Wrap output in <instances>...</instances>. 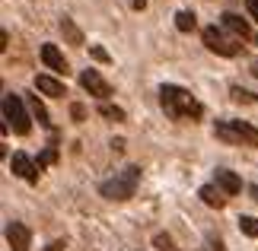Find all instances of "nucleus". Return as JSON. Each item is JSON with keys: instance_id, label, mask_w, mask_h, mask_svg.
<instances>
[{"instance_id": "f257e3e1", "label": "nucleus", "mask_w": 258, "mask_h": 251, "mask_svg": "<svg viewBox=\"0 0 258 251\" xmlns=\"http://www.w3.org/2000/svg\"><path fill=\"white\" fill-rule=\"evenodd\" d=\"M160 105L172 121H195V118H201V112H204L201 102H198L188 89L175 86V83H163L160 86Z\"/></svg>"}, {"instance_id": "f03ea898", "label": "nucleus", "mask_w": 258, "mask_h": 251, "mask_svg": "<svg viewBox=\"0 0 258 251\" xmlns=\"http://www.w3.org/2000/svg\"><path fill=\"white\" fill-rule=\"evenodd\" d=\"M137 182H141V169L124 165L121 172H115L108 182L99 185V194H102L105 200H131L134 191H137Z\"/></svg>"}, {"instance_id": "7ed1b4c3", "label": "nucleus", "mask_w": 258, "mask_h": 251, "mask_svg": "<svg viewBox=\"0 0 258 251\" xmlns=\"http://www.w3.org/2000/svg\"><path fill=\"white\" fill-rule=\"evenodd\" d=\"M217 140L233 146H258V127H252L249 121H236V118H223L214 124Z\"/></svg>"}, {"instance_id": "20e7f679", "label": "nucleus", "mask_w": 258, "mask_h": 251, "mask_svg": "<svg viewBox=\"0 0 258 251\" xmlns=\"http://www.w3.org/2000/svg\"><path fill=\"white\" fill-rule=\"evenodd\" d=\"M0 108H4V127L13 130V134L26 137L29 130H32V121H29V112L23 105V99H19L16 93H4V99H0Z\"/></svg>"}, {"instance_id": "39448f33", "label": "nucleus", "mask_w": 258, "mask_h": 251, "mask_svg": "<svg viewBox=\"0 0 258 251\" xmlns=\"http://www.w3.org/2000/svg\"><path fill=\"white\" fill-rule=\"evenodd\" d=\"M204 45H207V51H214V54H220V57H236L239 54V38H230L223 32V29H217V26H207L204 29Z\"/></svg>"}, {"instance_id": "423d86ee", "label": "nucleus", "mask_w": 258, "mask_h": 251, "mask_svg": "<svg viewBox=\"0 0 258 251\" xmlns=\"http://www.w3.org/2000/svg\"><path fill=\"white\" fill-rule=\"evenodd\" d=\"M10 172H13L16 178H23V182H29V185H35L38 182V162L32 156H26V153H13V159H10Z\"/></svg>"}, {"instance_id": "0eeeda50", "label": "nucleus", "mask_w": 258, "mask_h": 251, "mask_svg": "<svg viewBox=\"0 0 258 251\" xmlns=\"http://www.w3.org/2000/svg\"><path fill=\"white\" fill-rule=\"evenodd\" d=\"M80 86L86 89V93H89V96H96V99H102V102H105V99H108V96H112V86H108V83H105V79H102V76H99V70H93V67H89V70H83V73H80Z\"/></svg>"}, {"instance_id": "6e6552de", "label": "nucleus", "mask_w": 258, "mask_h": 251, "mask_svg": "<svg viewBox=\"0 0 258 251\" xmlns=\"http://www.w3.org/2000/svg\"><path fill=\"white\" fill-rule=\"evenodd\" d=\"M7 242H10V248L13 251H29L32 248V232L23 226V223H7Z\"/></svg>"}, {"instance_id": "1a4fd4ad", "label": "nucleus", "mask_w": 258, "mask_h": 251, "mask_svg": "<svg viewBox=\"0 0 258 251\" xmlns=\"http://www.w3.org/2000/svg\"><path fill=\"white\" fill-rule=\"evenodd\" d=\"M214 182H217V188H220L226 197H233V194H239V191H242V178L236 175V172H230V169H217Z\"/></svg>"}, {"instance_id": "9d476101", "label": "nucleus", "mask_w": 258, "mask_h": 251, "mask_svg": "<svg viewBox=\"0 0 258 251\" xmlns=\"http://www.w3.org/2000/svg\"><path fill=\"white\" fill-rule=\"evenodd\" d=\"M35 89L42 96H51V99H64L67 96V89H64L61 79H54V76H48V73H38L35 76Z\"/></svg>"}, {"instance_id": "9b49d317", "label": "nucleus", "mask_w": 258, "mask_h": 251, "mask_svg": "<svg viewBox=\"0 0 258 251\" xmlns=\"http://www.w3.org/2000/svg\"><path fill=\"white\" fill-rule=\"evenodd\" d=\"M42 61L48 64V70H54V73H67V57L57 51V45H42Z\"/></svg>"}, {"instance_id": "f8f14e48", "label": "nucleus", "mask_w": 258, "mask_h": 251, "mask_svg": "<svg viewBox=\"0 0 258 251\" xmlns=\"http://www.w3.org/2000/svg\"><path fill=\"white\" fill-rule=\"evenodd\" d=\"M220 23H223L226 32H233L236 38H249V35H252L249 23H245L242 16H236V13H223V16H220Z\"/></svg>"}, {"instance_id": "ddd939ff", "label": "nucleus", "mask_w": 258, "mask_h": 251, "mask_svg": "<svg viewBox=\"0 0 258 251\" xmlns=\"http://www.w3.org/2000/svg\"><path fill=\"white\" fill-rule=\"evenodd\" d=\"M198 197H201V200H204V204H207V207H217V210H220V207L226 204V197H223V191H220V188H214V185H204L201 191H198Z\"/></svg>"}, {"instance_id": "4468645a", "label": "nucleus", "mask_w": 258, "mask_h": 251, "mask_svg": "<svg viewBox=\"0 0 258 251\" xmlns=\"http://www.w3.org/2000/svg\"><path fill=\"white\" fill-rule=\"evenodd\" d=\"M61 32L67 35V42H71V45H83V32L74 26L71 16H61Z\"/></svg>"}, {"instance_id": "2eb2a0df", "label": "nucleus", "mask_w": 258, "mask_h": 251, "mask_svg": "<svg viewBox=\"0 0 258 251\" xmlns=\"http://www.w3.org/2000/svg\"><path fill=\"white\" fill-rule=\"evenodd\" d=\"M195 26H198V16L191 13V10H178L175 13V29L178 32H191Z\"/></svg>"}, {"instance_id": "dca6fc26", "label": "nucleus", "mask_w": 258, "mask_h": 251, "mask_svg": "<svg viewBox=\"0 0 258 251\" xmlns=\"http://www.w3.org/2000/svg\"><path fill=\"white\" fill-rule=\"evenodd\" d=\"M99 115H102L105 121H124V108H118V105H108V102H102V105H99Z\"/></svg>"}, {"instance_id": "f3484780", "label": "nucleus", "mask_w": 258, "mask_h": 251, "mask_svg": "<svg viewBox=\"0 0 258 251\" xmlns=\"http://www.w3.org/2000/svg\"><path fill=\"white\" fill-rule=\"evenodd\" d=\"M236 223H239V232H242V235L258 238V219H255V216H239Z\"/></svg>"}, {"instance_id": "a211bd4d", "label": "nucleus", "mask_w": 258, "mask_h": 251, "mask_svg": "<svg viewBox=\"0 0 258 251\" xmlns=\"http://www.w3.org/2000/svg\"><path fill=\"white\" fill-rule=\"evenodd\" d=\"M29 105H32V112H35V118H38V124L51 127V121H48V112H45V105L38 102V96H29Z\"/></svg>"}, {"instance_id": "6ab92c4d", "label": "nucleus", "mask_w": 258, "mask_h": 251, "mask_svg": "<svg viewBox=\"0 0 258 251\" xmlns=\"http://www.w3.org/2000/svg\"><path fill=\"white\" fill-rule=\"evenodd\" d=\"M153 242H156V248H163V251H172V238H169V235L156 232V235H153Z\"/></svg>"}, {"instance_id": "aec40b11", "label": "nucleus", "mask_w": 258, "mask_h": 251, "mask_svg": "<svg viewBox=\"0 0 258 251\" xmlns=\"http://www.w3.org/2000/svg\"><path fill=\"white\" fill-rule=\"evenodd\" d=\"M230 96L236 99V102H252V93H245V89H239V86H233Z\"/></svg>"}, {"instance_id": "412c9836", "label": "nucleus", "mask_w": 258, "mask_h": 251, "mask_svg": "<svg viewBox=\"0 0 258 251\" xmlns=\"http://www.w3.org/2000/svg\"><path fill=\"white\" fill-rule=\"evenodd\" d=\"M48 162H54V146H48L45 153H42V159H38V169H42V165H48Z\"/></svg>"}, {"instance_id": "4be33fe9", "label": "nucleus", "mask_w": 258, "mask_h": 251, "mask_svg": "<svg viewBox=\"0 0 258 251\" xmlns=\"http://www.w3.org/2000/svg\"><path fill=\"white\" fill-rule=\"evenodd\" d=\"M245 10H249V16L258 23V0H245Z\"/></svg>"}, {"instance_id": "5701e85b", "label": "nucleus", "mask_w": 258, "mask_h": 251, "mask_svg": "<svg viewBox=\"0 0 258 251\" xmlns=\"http://www.w3.org/2000/svg\"><path fill=\"white\" fill-rule=\"evenodd\" d=\"M71 115H74V121H83L86 108H83V105H74V108H71Z\"/></svg>"}, {"instance_id": "b1692460", "label": "nucleus", "mask_w": 258, "mask_h": 251, "mask_svg": "<svg viewBox=\"0 0 258 251\" xmlns=\"http://www.w3.org/2000/svg\"><path fill=\"white\" fill-rule=\"evenodd\" d=\"M93 57H96V61H108V54H105V48H99V45H93Z\"/></svg>"}, {"instance_id": "393cba45", "label": "nucleus", "mask_w": 258, "mask_h": 251, "mask_svg": "<svg viewBox=\"0 0 258 251\" xmlns=\"http://www.w3.org/2000/svg\"><path fill=\"white\" fill-rule=\"evenodd\" d=\"M207 251H226V248H223V242H217V238H211V242H207Z\"/></svg>"}, {"instance_id": "a878e982", "label": "nucleus", "mask_w": 258, "mask_h": 251, "mask_svg": "<svg viewBox=\"0 0 258 251\" xmlns=\"http://www.w3.org/2000/svg\"><path fill=\"white\" fill-rule=\"evenodd\" d=\"M131 7H134V10H144V7H147V0H131Z\"/></svg>"}, {"instance_id": "bb28decb", "label": "nucleus", "mask_w": 258, "mask_h": 251, "mask_svg": "<svg viewBox=\"0 0 258 251\" xmlns=\"http://www.w3.org/2000/svg\"><path fill=\"white\" fill-rule=\"evenodd\" d=\"M249 194H252V200L258 204V185H252V188H249Z\"/></svg>"}, {"instance_id": "cd10ccee", "label": "nucleus", "mask_w": 258, "mask_h": 251, "mask_svg": "<svg viewBox=\"0 0 258 251\" xmlns=\"http://www.w3.org/2000/svg\"><path fill=\"white\" fill-rule=\"evenodd\" d=\"M252 73H255V76H258V64H255V67H252Z\"/></svg>"}, {"instance_id": "c85d7f7f", "label": "nucleus", "mask_w": 258, "mask_h": 251, "mask_svg": "<svg viewBox=\"0 0 258 251\" xmlns=\"http://www.w3.org/2000/svg\"><path fill=\"white\" fill-rule=\"evenodd\" d=\"M255 45H258V35H255Z\"/></svg>"}]
</instances>
